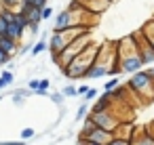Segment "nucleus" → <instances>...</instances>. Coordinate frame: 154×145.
I'll return each mask as SVG.
<instances>
[{
  "mask_svg": "<svg viewBox=\"0 0 154 145\" xmlns=\"http://www.w3.org/2000/svg\"><path fill=\"white\" fill-rule=\"evenodd\" d=\"M99 49H101V44H95V42H91L87 49H82L66 67H63V76L66 78H85V74H87V70L97 61V55H99Z\"/></svg>",
  "mask_w": 154,
  "mask_h": 145,
  "instance_id": "f257e3e1",
  "label": "nucleus"
},
{
  "mask_svg": "<svg viewBox=\"0 0 154 145\" xmlns=\"http://www.w3.org/2000/svg\"><path fill=\"white\" fill-rule=\"evenodd\" d=\"M89 34H91V32H87V34L78 36L74 42H70V44H68V46H66V49H63L59 55H57L55 63H57L61 70H63V67H66V65H68V63H70V61H72V59H74L78 53H80V51H82V49H87V46L91 44V36H89Z\"/></svg>",
  "mask_w": 154,
  "mask_h": 145,
  "instance_id": "f03ea898",
  "label": "nucleus"
},
{
  "mask_svg": "<svg viewBox=\"0 0 154 145\" xmlns=\"http://www.w3.org/2000/svg\"><path fill=\"white\" fill-rule=\"evenodd\" d=\"M89 120H91L97 128H103V130H110V132H116V130H118V126H120V122L110 114V109L89 114Z\"/></svg>",
  "mask_w": 154,
  "mask_h": 145,
  "instance_id": "7ed1b4c3",
  "label": "nucleus"
},
{
  "mask_svg": "<svg viewBox=\"0 0 154 145\" xmlns=\"http://www.w3.org/2000/svg\"><path fill=\"white\" fill-rule=\"evenodd\" d=\"M152 78L146 74V72H135L131 78H129V82H127V88L131 90V93H146V90H154V86H152Z\"/></svg>",
  "mask_w": 154,
  "mask_h": 145,
  "instance_id": "20e7f679",
  "label": "nucleus"
},
{
  "mask_svg": "<svg viewBox=\"0 0 154 145\" xmlns=\"http://www.w3.org/2000/svg\"><path fill=\"white\" fill-rule=\"evenodd\" d=\"M118 67H120L122 72H127V74H135V72H139V70L143 67V63H141L139 55H129V57L118 59Z\"/></svg>",
  "mask_w": 154,
  "mask_h": 145,
  "instance_id": "39448f33",
  "label": "nucleus"
},
{
  "mask_svg": "<svg viewBox=\"0 0 154 145\" xmlns=\"http://www.w3.org/2000/svg\"><path fill=\"white\" fill-rule=\"evenodd\" d=\"M82 139H87V141H93V143H99V145H108L112 139H114V132H110V130H103V128H93L91 132H87Z\"/></svg>",
  "mask_w": 154,
  "mask_h": 145,
  "instance_id": "423d86ee",
  "label": "nucleus"
},
{
  "mask_svg": "<svg viewBox=\"0 0 154 145\" xmlns=\"http://www.w3.org/2000/svg\"><path fill=\"white\" fill-rule=\"evenodd\" d=\"M139 32H141L143 40L154 49V19H152V21H148V23H143V25L139 28Z\"/></svg>",
  "mask_w": 154,
  "mask_h": 145,
  "instance_id": "0eeeda50",
  "label": "nucleus"
},
{
  "mask_svg": "<svg viewBox=\"0 0 154 145\" xmlns=\"http://www.w3.org/2000/svg\"><path fill=\"white\" fill-rule=\"evenodd\" d=\"M0 49H2L7 55H11V57L19 51V49H17V42H15L13 38H9V36H0Z\"/></svg>",
  "mask_w": 154,
  "mask_h": 145,
  "instance_id": "6e6552de",
  "label": "nucleus"
},
{
  "mask_svg": "<svg viewBox=\"0 0 154 145\" xmlns=\"http://www.w3.org/2000/svg\"><path fill=\"white\" fill-rule=\"evenodd\" d=\"M13 80H15V74L11 70H5L2 74H0V90H2L5 86H9V84H13Z\"/></svg>",
  "mask_w": 154,
  "mask_h": 145,
  "instance_id": "1a4fd4ad",
  "label": "nucleus"
},
{
  "mask_svg": "<svg viewBox=\"0 0 154 145\" xmlns=\"http://www.w3.org/2000/svg\"><path fill=\"white\" fill-rule=\"evenodd\" d=\"M47 49H49V42H47V34H45L42 40H38L36 44H32L30 51H32V55H38V53H42V51H47Z\"/></svg>",
  "mask_w": 154,
  "mask_h": 145,
  "instance_id": "9d476101",
  "label": "nucleus"
},
{
  "mask_svg": "<svg viewBox=\"0 0 154 145\" xmlns=\"http://www.w3.org/2000/svg\"><path fill=\"white\" fill-rule=\"evenodd\" d=\"M49 86H51V82H49V80H38V88H36V90H32V93H38V95H47Z\"/></svg>",
  "mask_w": 154,
  "mask_h": 145,
  "instance_id": "9b49d317",
  "label": "nucleus"
},
{
  "mask_svg": "<svg viewBox=\"0 0 154 145\" xmlns=\"http://www.w3.org/2000/svg\"><path fill=\"white\" fill-rule=\"evenodd\" d=\"M61 95H63V97H76V95H78V90H76V86H74V84H68V86L61 90Z\"/></svg>",
  "mask_w": 154,
  "mask_h": 145,
  "instance_id": "f8f14e48",
  "label": "nucleus"
},
{
  "mask_svg": "<svg viewBox=\"0 0 154 145\" xmlns=\"http://www.w3.org/2000/svg\"><path fill=\"white\" fill-rule=\"evenodd\" d=\"M108 145H131V139H127V137H125V139H120L118 135H114V139H112Z\"/></svg>",
  "mask_w": 154,
  "mask_h": 145,
  "instance_id": "ddd939ff",
  "label": "nucleus"
},
{
  "mask_svg": "<svg viewBox=\"0 0 154 145\" xmlns=\"http://www.w3.org/2000/svg\"><path fill=\"white\" fill-rule=\"evenodd\" d=\"M116 86H118V78H112V80H108V82H106L103 90H114Z\"/></svg>",
  "mask_w": 154,
  "mask_h": 145,
  "instance_id": "4468645a",
  "label": "nucleus"
},
{
  "mask_svg": "<svg viewBox=\"0 0 154 145\" xmlns=\"http://www.w3.org/2000/svg\"><path fill=\"white\" fill-rule=\"evenodd\" d=\"M23 2H28V4H32V7H38V9L47 7V0H23Z\"/></svg>",
  "mask_w": 154,
  "mask_h": 145,
  "instance_id": "2eb2a0df",
  "label": "nucleus"
},
{
  "mask_svg": "<svg viewBox=\"0 0 154 145\" xmlns=\"http://www.w3.org/2000/svg\"><path fill=\"white\" fill-rule=\"evenodd\" d=\"M11 59H13L11 55H7V53H5L2 49H0V65H7V63H9Z\"/></svg>",
  "mask_w": 154,
  "mask_h": 145,
  "instance_id": "dca6fc26",
  "label": "nucleus"
},
{
  "mask_svg": "<svg viewBox=\"0 0 154 145\" xmlns=\"http://www.w3.org/2000/svg\"><path fill=\"white\" fill-rule=\"evenodd\" d=\"M51 15H53V7H42V21L51 19Z\"/></svg>",
  "mask_w": 154,
  "mask_h": 145,
  "instance_id": "f3484780",
  "label": "nucleus"
},
{
  "mask_svg": "<svg viewBox=\"0 0 154 145\" xmlns=\"http://www.w3.org/2000/svg\"><path fill=\"white\" fill-rule=\"evenodd\" d=\"M87 111H89V107H87V105H80V107H78V114H76V118H78V120L87 118Z\"/></svg>",
  "mask_w": 154,
  "mask_h": 145,
  "instance_id": "a211bd4d",
  "label": "nucleus"
},
{
  "mask_svg": "<svg viewBox=\"0 0 154 145\" xmlns=\"http://www.w3.org/2000/svg\"><path fill=\"white\" fill-rule=\"evenodd\" d=\"M95 97H97V88H91V86H89V90L85 93V99L89 101V99H95Z\"/></svg>",
  "mask_w": 154,
  "mask_h": 145,
  "instance_id": "6ab92c4d",
  "label": "nucleus"
},
{
  "mask_svg": "<svg viewBox=\"0 0 154 145\" xmlns=\"http://www.w3.org/2000/svg\"><path fill=\"white\" fill-rule=\"evenodd\" d=\"M34 137V128H23L21 130V139H32Z\"/></svg>",
  "mask_w": 154,
  "mask_h": 145,
  "instance_id": "aec40b11",
  "label": "nucleus"
},
{
  "mask_svg": "<svg viewBox=\"0 0 154 145\" xmlns=\"http://www.w3.org/2000/svg\"><path fill=\"white\" fill-rule=\"evenodd\" d=\"M0 145H26V141H0Z\"/></svg>",
  "mask_w": 154,
  "mask_h": 145,
  "instance_id": "412c9836",
  "label": "nucleus"
},
{
  "mask_svg": "<svg viewBox=\"0 0 154 145\" xmlns=\"http://www.w3.org/2000/svg\"><path fill=\"white\" fill-rule=\"evenodd\" d=\"M2 2H5V7H17L21 0H2Z\"/></svg>",
  "mask_w": 154,
  "mask_h": 145,
  "instance_id": "4be33fe9",
  "label": "nucleus"
},
{
  "mask_svg": "<svg viewBox=\"0 0 154 145\" xmlns=\"http://www.w3.org/2000/svg\"><path fill=\"white\" fill-rule=\"evenodd\" d=\"M51 99H53L55 103H61V101H63V95H61V93H55V95H51Z\"/></svg>",
  "mask_w": 154,
  "mask_h": 145,
  "instance_id": "5701e85b",
  "label": "nucleus"
},
{
  "mask_svg": "<svg viewBox=\"0 0 154 145\" xmlns=\"http://www.w3.org/2000/svg\"><path fill=\"white\" fill-rule=\"evenodd\" d=\"M28 86H30L32 90H36V88H38V80H30V84H28Z\"/></svg>",
  "mask_w": 154,
  "mask_h": 145,
  "instance_id": "b1692460",
  "label": "nucleus"
},
{
  "mask_svg": "<svg viewBox=\"0 0 154 145\" xmlns=\"http://www.w3.org/2000/svg\"><path fill=\"white\" fill-rule=\"evenodd\" d=\"M76 90H78V95H82V97H85V93H87V90H89V86H87V84H85V86H80V88H76Z\"/></svg>",
  "mask_w": 154,
  "mask_h": 145,
  "instance_id": "393cba45",
  "label": "nucleus"
}]
</instances>
